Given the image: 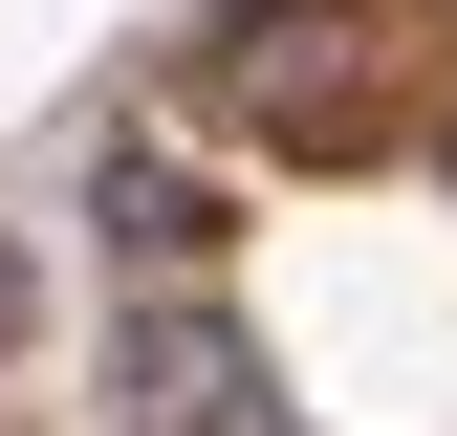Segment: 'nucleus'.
Returning <instances> with one entry per match:
<instances>
[{
	"label": "nucleus",
	"instance_id": "nucleus-1",
	"mask_svg": "<svg viewBox=\"0 0 457 436\" xmlns=\"http://www.w3.org/2000/svg\"><path fill=\"white\" fill-rule=\"evenodd\" d=\"M109 415L131 436H262V349L218 284H131L109 306Z\"/></svg>",
	"mask_w": 457,
	"mask_h": 436
},
{
	"label": "nucleus",
	"instance_id": "nucleus-2",
	"mask_svg": "<svg viewBox=\"0 0 457 436\" xmlns=\"http://www.w3.org/2000/svg\"><path fill=\"white\" fill-rule=\"evenodd\" d=\"M196 109H349V22H327V0H218L196 22Z\"/></svg>",
	"mask_w": 457,
	"mask_h": 436
},
{
	"label": "nucleus",
	"instance_id": "nucleus-3",
	"mask_svg": "<svg viewBox=\"0 0 457 436\" xmlns=\"http://www.w3.org/2000/svg\"><path fill=\"white\" fill-rule=\"evenodd\" d=\"M196 240H218V197L175 153H109V262H131V284H196Z\"/></svg>",
	"mask_w": 457,
	"mask_h": 436
},
{
	"label": "nucleus",
	"instance_id": "nucleus-4",
	"mask_svg": "<svg viewBox=\"0 0 457 436\" xmlns=\"http://www.w3.org/2000/svg\"><path fill=\"white\" fill-rule=\"evenodd\" d=\"M436 175H457V131H436Z\"/></svg>",
	"mask_w": 457,
	"mask_h": 436
}]
</instances>
